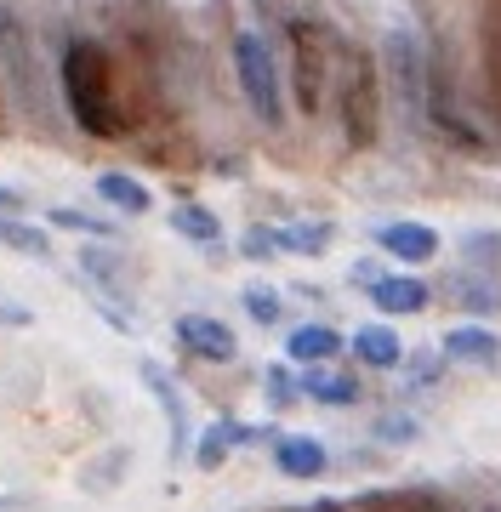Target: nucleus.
Here are the masks:
<instances>
[{
  "mask_svg": "<svg viewBox=\"0 0 501 512\" xmlns=\"http://www.w3.org/2000/svg\"><path fill=\"white\" fill-rule=\"evenodd\" d=\"M382 63H388V92L399 103L410 131L427 126V92H433V63H427V46L410 23H388L382 35Z\"/></svg>",
  "mask_w": 501,
  "mask_h": 512,
  "instance_id": "1",
  "label": "nucleus"
},
{
  "mask_svg": "<svg viewBox=\"0 0 501 512\" xmlns=\"http://www.w3.org/2000/svg\"><path fill=\"white\" fill-rule=\"evenodd\" d=\"M63 86H69V109H75V120L92 137H109L120 120L109 114V103H97V92L109 86V74H103V52H97L92 40H75L69 46V57H63Z\"/></svg>",
  "mask_w": 501,
  "mask_h": 512,
  "instance_id": "2",
  "label": "nucleus"
},
{
  "mask_svg": "<svg viewBox=\"0 0 501 512\" xmlns=\"http://www.w3.org/2000/svg\"><path fill=\"white\" fill-rule=\"evenodd\" d=\"M234 69H240V92H245V103L257 109V120L262 126H279V114H285V103H279V74H274L268 46H262L251 29L234 35Z\"/></svg>",
  "mask_w": 501,
  "mask_h": 512,
  "instance_id": "3",
  "label": "nucleus"
},
{
  "mask_svg": "<svg viewBox=\"0 0 501 512\" xmlns=\"http://www.w3.org/2000/svg\"><path fill=\"white\" fill-rule=\"evenodd\" d=\"M177 342H183L188 353L211 359V365H228V359L240 353L234 330H228L223 319H211V313H183V319H177Z\"/></svg>",
  "mask_w": 501,
  "mask_h": 512,
  "instance_id": "4",
  "label": "nucleus"
},
{
  "mask_svg": "<svg viewBox=\"0 0 501 512\" xmlns=\"http://www.w3.org/2000/svg\"><path fill=\"white\" fill-rule=\"evenodd\" d=\"M376 245L399 262H433L439 256V234L427 222H388V228H376Z\"/></svg>",
  "mask_w": 501,
  "mask_h": 512,
  "instance_id": "5",
  "label": "nucleus"
},
{
  "mask_svg": "<svg viewBox=\"0 0 501 512\" xmlns=\"http://www.w3.org/2000/svg\"><path fill=\"white\" fill-rule=\"evenodd\" d=\"M445 359L456 365H479V370H496L501 365V336L484 325H456L445 336Z\"/></svg>",
  "mask_w": 501,
  "mask_h": 512,
  "instance_id": "6",
  "label": "nucleus"
},
{
  "mask_svg": "<svg viewBox=\"0 0 501 512\" xmlns=\"http://www.w3.org/2000/svg\"><path fill=\"white\" fill-rule=\"evenodd\" d=\"M274 461L285 478H319L325 473V444L308 439V433H285V439H274Z\"/></svg>",
  "mask_w": 501,
  "mask_h": 512,
  "instance_id": "7",
  "label": "nucleus"
},
{
  "mask_svg": "<svg viewBox=\"0 0 501 512\" xmlns=\"http://www.w3.org/2000/svg\"><path fill=\"white\" fill-rule=\"evenodd\" d=\"M371 302L382 313H422L427 308V285L422 279H410V274H388V279H371Z\"/></svg>",
  "mask_w": 501,
  "mask_h": 512,
  "instance_id": "8",
  "label": "nucleus"
},
{
  "mask_svg": "<svg viewBox=\"0 0 501 512\" xmlns=\"http://www.w3.org/2000/svg\"><path fill=\"white\" fill-rule=\"evenodd\" d=\"M97 194H103V205H114L120 217H143V211H154V194L137 177H126V171H103L97 177Z\"/></svg>",
  "mask_w": 501,
  "mask_h": 512,
  "instance_id": "9",
  "label": "nucleus"
},
{
  "mask_svg": "<svg viewBox=\"0 0 501 512\" xmlns=\"http://www.w3.org/2000/svg\"><path fill=\"white\" fill-rule=\"evenodd\" d=\"M353 353H359V365L393 370L405 359V342L393 336V325H365V330H353Z\"/></svg>",
  "mask_w": 501,
  "mask_h": 512,
  "instance_id": "10",
  "label": "nucleus"
},
{
  "mask_svg": "<svg viewBox=\"0 0 501 512\" xmlns=\"http://www.w3.org/2000/svg\"><path fill=\"white\" fill-rule=\"evenodd\" d=\"M336 348H342V336H336L331 325H297L285 336V353H291L297 365H325V359H336Z\"/></svg>",
  "mask_w": 501,
  "mask_h": 512,
  "instance_id": "11",
  "label": "nucleus"
},
{
  "mask_svg": "<svg viewBox=\"0 0 501 512\" xmlns=\"http://www.w3.org/2000/svg\"><path fill=\"white\" fill-rule=\"evenodd\" d=\"M302 393L319 404H353L359 399V382L353 376H342V370H325V365H308L302 370Z\"/></svg>",
  "mask_w": 501,
  "mask_h": 512,
  "instance_id": "12",
  "label": "nucleus"
},
{
  "mask_svg": "<svg viewBox=\"0 0 501 512\" xmlns=\"http://www.w3.org/2000/svg\"><path fill=\"white\" fill-rule=\"evenodd\" d=\"M143 382H149V393L160 399V410L171 416V433H177V450L188 444V410H183V393L171 387V376L160 365H143Z\"/></svg>",
  "mask_w": 501,
  "mask_h": 512,
  "instance_id": "13",
  "label": "nucleus"
},
{
  "mask_svg": "<svg viewBox=\"0 0 501 512\" xmlns=\"http://www.w3.org/2000/svg\"><path fill=\"white\" fill-rule=\"evenodd\" d=\"M171 228L183 239H194V245H217L223 239V222H217V211H205V205H177L171 211Z\"/></svg>",
  "mask_w": 501,
  "mask_h": 512,
  "instance_id": "14",
  "label": "nucleus"
},
{
  "mask_svg": "<svg viewBox=\"0 0 501 512\" xmlns=\"http://www.w3.org/2000/svg\"><path fill=\"white\" fill-rule=\"evenodd\" d=\"M274 245L291 256H319L331 245V228L325 222H291V228H274Z\"/></svg>",
  "mask_w": 501,
  "mask_h": 512,
  "instance_id": "15",
  "label": "nucleus"
},
{
  "mask_svg": "<svg viewBox=\"0 0 501 512\" xmlns=\"http://www.w3.org/2000/svg\"><path fill=\"white\" fill-rule=\"evenodd\" d=\"M0 245H12L23 256H52L46 228H35V222H23V217H0Z\"/></svg>",
  "mask_w": 501,
  "mask_h": 512,
  "instance_id": "16",
  "label": "nucleus"
},
{
  "mask_svg": "<svg viewBox=\"0 0 501 512\" xmlns=\"http://www.w3.org/2000/svg\"><path fill=\"white\" fill-rule=\"evenodd\" d=\"M228 450H234V421H217V427H205V433H200L194 461H200V467H223Z\"/></svg>",
  "mask_w": 501,
  "mask_h": 512,
  "instance_id": "17",
  "label": "nucleus"
},
{
  "mask_svg": "<svg viewBox=\"0 0 501 512\" xmlns=\"http://www.w3.org/2000/svg\"><path fill=\"white\" fill-rule=\"evenodd\" d=\"M46 222H52V228H75V234L114 239V222H103V217H86V211H75V205H52V211H46Z\"/></svg>",
  "mask_w": 501,
  "mask_h": 512,
  "instance_id": "18",
  "label": "nucleus"
},
{
  "mask_svg": "<svg viewBox=\"0 0 501 512\" xmlns=\"http://www.w3.org/2000/svg\"><path fill=\"white\" fill-rule=\"evenodd\" d=\"M80 268L103 285V291H114L120 296V256L114 251H103V245H92V251H80Z\"/></svg>",
  "mask_w": 501,
  "mask_h": 512,
  "instance_id": "19",
  "label": "nucleus"
},
{
  "mask_svg": "<svg viewBox=\"0 0 501 512\" xmlns=\"http://www.w3.org/2000/svg\"><path fill=\"white\" fill-rule=\"evenodd\" d=\"M240 302H245V313H251V319H257V325H279V291L274 285H245L240 291Z\"/></svg>",
  "mask_w": 501,
  "mask_h": 512,
  "instance_id": "20",
  "label": "nucleus"
},
{
  "mask_svg": "<svg viewBox=\"0 0 501 512\" xmlns=\"http://www.w3.org/2000/svg\"><path fill=\"white\" fill-rule=\"evenodd\" d=\"M376 439H382V444H410V439H416V421H410V416H382V421H376Z\"/></svg>",
  "mask_w": 501,
  "mask_h": 512,
  "instance_id": "21",
  "label": "nucleus"
},
{
  "mask_svg": "<svg viewBox=\"0 0 501 512\" xmlns=\"http://www.w3.org/2000/svg\"><path fill=\"white\" fill-rule=\"evenodd\" d=\"M240 251L251 256V262H268V256L279 251V245H274V228H251V234L240 239Z\"/></svg>",
  "mask_w": 501,
  "mask_h": 512,
  "instance_id": "22",
  "label": "nucleus"
},
{
  "mask_svg": "<svg viewBox=\"0 0 501 512\" xmlns=\"http://www.w3.org/2000/svg\"><path fill=\"white\" fill-rule=\"evenodd\" d=\"M23 325H35V313L12 302V296H0V330H23Z\"/></svg>",
  "mask_w": 501,
  "mask_h": 512,
  "instance_id": "23",
  "label": "nucleus"
},
{
  "mask_svg": "<svg viewBox=\"0 0 501 512\" xmlns=\"http://www.w3.org/2000/svg\"><path fill=\"white\" fill-rule=\"evenodd\" d=\"M268 387H274V399H279V404L297 399V387H291V376H285V370H268Z\"/></svg>",
  "mask_w": 501,
  "mask_h": 512,
  "instance_id": "24",
  "label": "nucleus"
},
{
  "mask_svg": "<svg viewBox=\"0 0 501 512\" xmlns=\"http://www.w3.org/2000/svg\"><path fill=\"white\" fill-rule=\"evenodd\" d=\"M23 205H29V200H23V188H0V211H6V217L23 211Z\"/></svg>",
  "mask_w": 501,
  "mask_h": 512,
  "instance_id": "25",
  "label": "nucleus"
}]
</instances>
